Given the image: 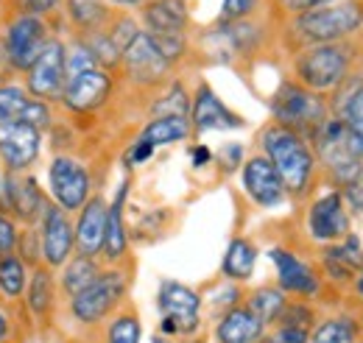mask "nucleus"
I'll return each instance as SVG.
<instances>
[{
  "label": "nucleus",
  "mask_w": 363,
  "mask_h": 343,
  "mask_svg": "<svg viewBox=\"0 0 363 343\" xmlns=\"http://www.w3.org/2000/svg\"><path fill=\"white\" fill-rule=\"evenodd\" d=\"M260 145L266 151L263 157L272 162L277 176L282 179L285 193L302 196L311 187L313 168H316V157H313L308 140L279 123H269L260 131Z\"/></svg>",
  "instance_id": "nucleus-1"
},
{
  "label": "nucleus",
  "mask_w": 363,
  "mask_h": 343,
  "mask_svg": "<svg viewBox=\"0 0 363 343\" xmlns=\"http://www.w3.org/2000/svg\"><path fill=\"white\" fill-rule=\"evenodd\" d=\"M112 95V76L106 67L98 64V59L90 53V47L79 43L67 50L65 64V92L62 103L70 112H95L106 103Z\"/></svg>",
  "instance_id": "nucleus-2"
},
{
  "label": "nucleus",
  "mask_w": 363,
  "mask_h": 343,
  "mask_svg": "<svg viewBox=\"0 0 363 343\" xmlns=\"http://www.w3.org/2000/svg\"><path fill=\"white\" fill-rule=\"evenodd\" d=\"M272 115L274 123L285 126V129L296 131V134H316L318 126L327 120V106L316 92H311L308 86L296 84V81H285L272 98Z\"/></svg>",
  "instance_id": "nucleus-3"
},
{
  "label": "nucleus",
  "mask_w": 363,
  "mask_h": 343,
  "mask_svg": "<svg viewBox=\"0 0 363 343\" xmlns=\"http://www.w3.org/2000/svg\"><path fill=\"white\" fill-rule=\"evenodd\" d=\"M363 23L361 3H335V6H318L296 17V34L311 45L338 43L358 31Z\"/></svg>",
  "instance_id": "nucleus-4"
},
{
  "label": "nucleus",
  "mask_w": 363,
  "mask_h": 343,
  "mask_svg": "<svg viewBox=\"0 0 363 343\" xmlns=\"http://www.w3.org/2000/svg\"><path fill=\"white\" fill-rule=\"evenodd\" d=\"M313 140H316L318 159L327 165V171L333 173L344 187L350 181H355L358 176H363L361 148L350 137V131L341 120H324L313 134Z\"/></svg>",
  "instance_id": "nucleus-5"
},
{
  "label": "nucleus",
  "mask_w": 363,
  "mask_h": 343,
  "mask_svg": "<svg viewBox=\"0 0 363 343\" xmlns=\"http://www.w3.org/2000/svg\"><path fill=\"white\" fill-rule=\"evenodd\" d=\"M347 70H350V53L338 43L311 45L296 59V79L311 92L335 89L347 79Z\"/></svg>",
  "instance_id": "nucleus-6"
},
{
  "label": "nucleus",
  "mask_w": 363,
  "mask_h": 343,
  "mask_svg": "<svg viewBox=\"0 0 363 343\" xmlns=\"http://www.w3.org/2000/svg\"><path fill=\"white\" fill-rule=\"evenodd\" d=\"M126 288L129 279L123 271H101L90 288L70 299V315L84 327H95L109 318V313H115V307L126 296Z\"/></svg>",
  "instance_id": "nucleus-7"
},
{
  "label": "nucleus",
  "mask_w": 363,
  "mask_h": 343,
  "mask_svg": "<svg viewBox=\"0 0 363 343\" xmlns=\"http://www.w3.org/2000/svg\"><path fill=\"white\" fill-rule=\"evenodd\" d=\"M48 187H50V198L53 204H59L65 213H76L87 204L92 193V181L87 168L73 159V157H53L50 168H48Z\"/></svg>",
  "instance_id": "nucleus-8"
},
{
  "label": "nucleus",
  "mask_w": 363,
  "mask_h": 343,
  "mask_svg": "<svg viewBox=\"0 0 363 343\" xmlns=\"http://www.w3.org/2000/svg\"><path fill=\"white\" fill-rule=\"evenodd\" d=\"M48 198L31 173H6L0 190V213L23 226H37Z\"/></svg>",
  "instance_id": "nucleus-9"
},
{
  "label": "nucleus",
  "mask_w": 363,
  "mask_h": 343,
  "mask_svg": "<svg viewBox=\"0 0 363 343\" xmlns=\"http://www.w3.org/2000/svg\"><path fill=\"white\" fill-rule=\"evenodd\" d=\"M160 313H162V335H190L199 330V313H201V296L182 285V282H162L160 288Z\"/></svg>",
  "instance_id": "nucleus-10"
},
{
  "label": "nucleus",
  "mask_w": 363,
  "mask_h": 343,
  "mask_svg": "<svg viewBox=\"0 0 363 343\" xmlns=\"http://www.w3.org/2000/svg\"><path fill=\"white\" fill-rule=\"evenodd\" d=\"M65 64H67V45L62 40H48L37 62L26 70V89L37 101H62L65 92Z\"/></svg>",
  "instance_id": "nucleus-11"
},
{
  "label": "nucleus",
  "mask_w": 363,
  "mask_h": 343,
  "mask_svg": "<svg viewBox=\"0 0 363 343\" xmlns=\"http://www.w3.org/2000/svg\"><path fill=\"white\" fill-rule=\"evenodd\" d=\"M43 131L26 120H0V162L9 173H28L40 159Z\"/></svg>",
  "instance_id": "nucleus-12"
},
{
  "label": "nucleus",
  "mask_w": 363,
  "mask_h": 343,
  "mask_svg": "<svg viewBox=\"0 0 363 343\" xmlns=\"http://www.w3.org/2000/svg\"><path fill=\"white\" fill-rule=\"evenodd\" d=\"M40 246H43V262L50 271L62 268L73 257V249H76L73 223H70L67 213L53 201H48L43 218H40Z\"/></svg>",
  "instance_id": "nucleus-13"
},
{
  "label": "nucleus",
  "mask_w": 363,
  "mask_h": 343,
  "mask_svg": "<svg viewBox=\"0 0 363 343\" xmlns=\"http://www.w3.org/2000/svg\"><path fill=\"white\" fill-rule=\"evenodd\" d=\"M6 47H9V56H11V64L17 73H26L37 56L43 53V47L48 45V23L43 17H14L9 26H6Z\"/></svg>",
  "instance_id": "nucleus-14"
},
{
  "label": "nucleus",
  "mask_w": 363,
  "mask_h": 343,
  "mask_svg": "<svg viewBox=\"0 0 363 343\" xmlns=\"http://www.w3.org/2000/svg\"><path fill=\"white\" fill-rule=\"evenodd\" d=\"M121 64L126 67V73L135 79L137 84L145 86L160 84L171 70V62L157 50V45L151 43V37L145 31H140L135 40L123 47Z\"/></svg>",
  "instance_id": "nucleus-15"
},
{
  "label": "nucleus",
  "mask_w": 363,
  "mask_h": 343,
  "mask_svg": "<svg viewBox=\"0 0 363 343\" xmlns=\"http://www.w3.org/2000/svg\"><path fill=\"white\" fill-rule=\"evenodd\" d=\"M243 118L235 115L227 103L213 92L210 84H199L190 106V129L193 131H224L240 129Z\"/></svg>",
  "instance_id": "nucleus-16"
},
{
  "label": "nucleus",
  "mask_w": 363,
  "mask_h": 343,
  "mask_svg": "<svg viewBox=\"0 0 363 343\" xmlns=\"http://www.w3.org/2000/svg\"><path fill=\"white\" fill-rule=\"evenodd\" d=\"M0 120H26L40 131H48L53 126V115L45 101H37L20 84L0 86Z\"/></svg>",
  "instance_id": "nucleus-17"
},
{
  "label": "nucleus",
  "mask_w": 363,
  "mask_h": 343,
  "mask_svg": "<svg viewBox=\"0 0 363 343\" xmlns=\"http://www.w3.org/2000/svg\"><path fill=\"white\" fill-rule=\"evenodd\" d=\"M243 190L257 207H266V210L279 207L288 196L282 187V179L277 176L274 165L266 157H252L243 165Z\"/></svg>",
  "instance_id": "nucleus-18"
},
{
  "label": "nucleus",
  "mask_w": 363,
  "mask_h": 343,
  "mask_svg": "<svg viewBox=\"0 0 363 343\" xmlns=\"http://www.w3.org/2000/svg\"><path fill=\"white\" fill-rule=\"evenodd\" d=\"M308 229L311 235L321 243H338L350 235V215L344 207V198L338 193L321 196L316 204L311 207L308 215Z\"/></svg>",
  "instance_id": "nucleus-19"
},
{
  "label": "nucleus",
  "mask_w": 363,
  "mask_h": 343,
  "mask_svg": "<svg viewBox=\"0 0 363 343\" xmlns=\"http://www.w3.org/2000/svg\"><path fill=\"white\" fill-rule=\"evenodd\" d=\"M106 210H109V204L104 201V196H90L87 204L82 207L79 223L73 226L79 254L92 259L101 254L104 237H106Z\"/></svg>",
  "instance_id": "nucleus-20"
},
{
  "label": "nucleus",
  "mask_w": 363,
  "mask_h": 343,
  "mask_svg": "<svg viewBox=\"0 0 363 343\" xmlns=\"http://www.w3.org/2000/svg\"><path fill=\"white\" fill-rule=\"evenodd\" d=\"M272 262L277 268V285L282 293L294 296H313L318 293V276L308 262L285 252V249H272Z\"/></svg>",
  "instance_id": "nucleus-21"
},
{
  "label": "nucleus",
  "mask_w": 363,
  "mask_h": 343,
  "mask_svg": "<svg viewBox=\"0 0 363 343\" xmlns=\"http://www.w3.org/2000/svg\"><path fill=\"white\" fill-rule=\"evenodd\" d=\"M263 330H266V327L257 321V315H255L249 307L238 304V307L227 310V313L221 315V321L216 324V341L218 343H260Z\"/></svg>",
  "instance_id": "nucleus-22"
},
{
  "label": "nucleus",
  "mask_w": 363,
  "mask_h": 343,
  "mask_svg": "<svg viewBox=\"0 0 363 343\" xmlns=\"http://www.w3.org/2000/svg\"><path fill=\"white\" fill-rule=\"evenodd\" d=\"M126 193H129V181H123L106 210V237H104V257L109 262H118V259L126 257L129 252V232H126V223H123V207H126Z\"/></svg>",
  "instance_id": "nucleus-23"
},
{
  "label": "nucleus",
  "mask_w": 363,
  "mask_h": 343,
  "mask_svg": "<svg viewBox=\"0 0 363 343\" xmlns=\"http://www.w3.org/2000/svg\"><path fill=\"white\" fill-rule=\"evenodd\" d=\"M26 307L28 313L43 324L50 321L56 307V276L48 265H37L26 282Z\"/></svg>",
  "instance_id": "nucleus-24"
},
{
  "label": "nucleus",
  "mask_w": 363,
  "mask_h": 343,
  "mask_svg": "<svg viewBox=\"0 0 363 343\" xmlns=\"http://www.w3.org/2000/svg\"><path fill=\"white\" fill-rule=\"evenodd\" d=\"M145 34H184L187 28V6L184 0H151L143 6Z\"/></svg>",
  "instance_id": "nucleus-25"
},
{
  "label": "nucleus",
  "mask_w": 363,
  "mask_h": 343,
  "mask_svg": "<svg viewBox=\"0 0 363 343\" xmlns=\"http://www.w3.org/2000/svg\"><path fill=\"white\" fill-rule=\"evenodd\" d=\"M65 9H67L70 23H73L82 34H87V37L106 31L109 23L115 20L106 0H65Z\"/></svg>",
  "instance_id": "nucleus-26"
},
{
  "label": "nucleus",
  "mask_w": 363,
  "mask_h": 343,
  "mask_svg": "<svg viewBox=\"0 0 363 343\" xmlns=\"http://www.w3.org/2000/svg\"><path fill=\"white\" fill-rule=\"evenodd\" d=\"M190 134V120L179 118V115H162V118H154L145 129L140 131V142L151 145V148H160V145H171V142H179Z\"/></svg>",
  "instance_id": "nucleus-27"
},
{
  "label": "nucleus",
  "mask_w": 363,
  "mask_h": 343,
  "mask_svg": "<svg viewBox=\"0 0 363 343\" xmlns=\"http://www.w3.org/2000/svg\"><path fill=\"white\" fill-rule=\"evenodd\" d=\"M98 274H101V265L92 257H84V254L70 257L62 265V291H65V296L73 299L76 293L90 288L92 282L98 279Z\"/></svg>",
  "instance_id": "nucleus-28"
},
{
  "label": "nucleus",
  "mask_w": 363,
  "mask_h": 343,
  "mask_svg": "<svg viewBox=\"0 0 363 343\" xmlns=\"http://www.w3.org/2000/svg\"><path fill=\"white\" fill-rule=\"evenodd\" d=\"M255 262H257V249L246 237H235L229 243L227 254H224L221 271L232 282H246L255 274Z\"/></svg>",
  "instance_id": "nucleus-29"
},
{
  "label": "nucleus",
  "mask_w": 363,
  "mask_h": 343,
  "mask_svg": "<svg viewBox=\"0 0 363 343\" xmlns=\"http://www.w3.org/2000/svg\"><path fill=\"white\" fill-rule=\"evenodd\" d=\"M361 265H363V254L361 249H358V240L350 237V235L344 237V243L327 249V254H324V268L335 279H350L355 274V268H361Z\"/></svg>",
  "instance_id": "nucleus-30"
},
{
  "label": "nucleus",
  "mask_w": 363,
  "mask_h": 343,
  "mask_svg": "<svg viewBox=\"0 0 363 343\" xmlns=\"http://www.w3.org/2000/svg\"><path fill=\"white\" fill-rule=\"evenodd\" d=\"M26 282H28V268L17 257V252L0 254V293L6 299H20L26 293Z\"/></svg>",
  "instance_id": "nucleus-31"
},
{
  "label": "nucleus",
  "mask_w": 363,
  "mask_h": 343,
  "mask_svg": "<svg viewBox=\"0 0 363 343\" xmlns=\"http://www.w3.org/2000/svg\"><path fill=\"white\" fill-rule=\"evenodd\" d=\"M288 301H285V293L279 291V288H257L249 301H246V307L257 315V321L266 327V324H274L277 318H279V313H282V307H285Z\"/></svg>",
  "instance_id": "nucleus-32"
},
{
  "label": "nucleus",
  "mask_w": 363,
  "mask_h": 343,
  "mask_svg": "<svg viewBox=\"0 0 363 343\" xmlns=\"http://www.w3.org/2000/svg\"><path fill=\"white\" fill-rule=\"evenodd\" d=\"M341 123L347 126L350 137L358 142V148H361L363 154V86H355L344 98V103H341Z\"/></svg>",
  "instance_id": "nucleus-33"
},
{
  "label": "nucleus",
  "mask_w": 363,
  "mask_h": 343,
  "mask_svg": "<svg viewBox=\"0 0 363 343\" xmlns=\"http://www.w3.org/2000/svg\"><path fill=\"white\" fill-rule=\"evenodd\" d=\"M106 343H140V318L135 310L112 318L106 330Z\"/></svg>",
  "instance_id": "nucleus-34"
},
{
  "label": "nucleus",
  "mask_w": 363,
  "mask_h": 343,
  "mask_svg": "<svg viewBox=\"0 0 363 343\" xmlns=\"http://www.w3.org/2000/svg\"><path fill=\"white\" fill-rule=\"evenodd\" d=\"M313 343H355V324L350 318H330L313 332Z\"/></svg>",
  "instance_id": "nucleus-35"
},
{
  "label": "nucleus",
  "mask_w": 363,
  "mask_h": 343,
  "mask_svg": "<svg viewBox=\"0 0 363 343\" xmlns=\"http://www.w3.org/2000/svg\"><path fill=\"white\" fill-rule=\"evenodd\" d=\"M17 257L26 262V268H37L45 265L43 262V246H40V229L37 226H23L20 229V240H17Z\"/></svg>",
  "instance_id": "nucleus-36"
},
{
  "label": "nucleus",
  "mask_w": 363,
  "mask_h": 343,
  "mask_svg": "<svg viewBox=\"0 0 363 343\" xmlns=\"http://www.w3.org/2000/svg\"><path fill=\"white\" fill-rule=\"evenodd\" d=\"M187 112H190V101H187V95H184L182 84H174L171 86V92H168L162 101L154 103V115H157V118H162V115H179V118H187Z\"/></svg>",
  "instance_id": "nucleus-37"
},
{
  "label": "nucleus",
  "mask_w": 363,
  "mask_h": 343,
  "mask_svg": "<svg viewBox=\"0 0 363 343\" xmlns=\"http://www.w3.org/2000/svg\"><path fill=\"white\" fill-rule=\"evenodd\" d=\"M65 0H11L14 17H45L53 9H59Z\"/></svg>",
  "instance_id": "nucleus-38"
},
{
  "label": "nucleus",
  "mask_w": 363,
  "mask_h": 343,
  "mask_svg": "<svg viewBox=\"0 0 363 343\" xmlns=\"http://www.w3.org/2000/svg\"><path fill=\"white\" fill-rule=\"evenodd\" d=\"M260 0H224V11H221V23H240L246 17H252L257 11Z\"/></svg>",
  "instance_id": "nucleus-39"
},
{
  "label": "nucleus",
  "mask_w": 363,
  "mask_h": 343,
  "mask_svg": "<svg viewBox=\"0 0 363 343\" xmlns=\"http://www.w3.org/2000/svg\"><path fill=\"white\" fill-rule=\"evenodd\" d=\"M277 321H279V327H299V330H308V321H313V313H311L305 304H285Z\"/></svg>",
  "instance_id": "nucleus-40"
},
{
  "label": "nucleus",
  "mask_w": 363,
  "mask_h": 343,
  "mask_svg": "<svg viewBox=\"0 0 363 343\" xmlns=\"http://www.w3.org/2000/svg\"><path fill=\"white\" fill-rule=\"evenodd\" d=\"M14 64H11V56H9V47L6 40L0 37V86L3 84H14Z\"/></svg>",
  "instance_id": "nucleus-41"
},
{
  "label": "nucleus",
  "mask_w": 363,
  "mask_h": 343,
  "mask_svg": "<svg viewBox=\"0 0 363 343\" xmlns=\"http://www.w3.org/2000/svg\"><path fill=\"white\" fill-rule=\"evenodd\" d=\"M272 343H308V330L299 327H279Z\"/></svg>",
  "instance_id": "nucleus-42"
},
{
  "label": "nucleus",
  "mask_w": 363,
  "mask_h": 343,
  "mask_svg": "<svg viewBox=\"0 0 363 343\" xmlns=\"http://www.w3.org/2000/svg\"><path fill=\"white\" fill-rule=\"evenodd\" d=\"M344 196H347L350 204L363 215V176H358L355 181H350V184L344 187Z\"/></svg>",
  "instance_id": "nucleus-43"
},
{
  "label": "nucleus",
  "mask_w": 363,
  "mask_h": 343,
  "mask_svg": "<svg viewBox=\"0 0 363 343\" xmlns=\"http://www.w3.org/2000/svg\"><path fill=\"white\" fill-rule=\"evenodd\" d=\"M291 11H296V14H305V11H311V9H318V6H327V3H333V0H282Z\"/></svg>",
  "instance_id": "nucleus-44"
},
{
  "label": "nucleus",
  "mask_w": 363,
  "mask_h": 343,
  "mask_svg": "<svg viewBox=\"0 0 363 343\" xmlns=\"http://www.w3.org/2000/svg\"><path fill=\"white\" fill-rule=\"evenodd\" d=\"M151 154H154V148L137 140L135 145H132V151H129V162H132V165H140V162H145V159H148Z\"/></svg>",
  "instance_id": "nucleus-45"
},
{
  "label": "nucleus",
  "mask_w": 363,
  "mask_h": 343,
  "mask_svg": "<svg viewBox=\"0 0 363 343\" xmlns=\"http://www.w3.org/2000/svg\"><path fill=\"white\" fill-rule=\"evenodd\" d=\"M11 338V324H9V315L0 310V343H9Z\"/></svg>",
  "instance_id": "nucleus-46"
},
{
  "label": "nucleus",
  "mask_w": 363,
  "mask_h": 343,
  "mask_svg": "<svg viewBox=\"0 0 363 343\" xmlns=\"http://www.w3.org/2000/svg\"><path fill=\"white\" fill-rule=\"evenodd\" d=\"M193 159H196V165H204L210 159V151L204 145H199V148H193Z\"/></svg>",
  "instance_id": "nucleus-47"
},
{
  "label": "nucleus",
  "mask_w": 363,
  "mask_h": 343,
  "mask_svg": "<svg viewBox=\"0 0 363 343\" xmlns=\"http://www.w3.org/2000/svg\"><path fill=\"white\" fill-rule=\"evenodd\" d=\"M112 3H118V6H129V9H135V6H145V3H151V0H112Z\"/></svg>",
  "instance_id": "nucleus-48"
},
{
  "label": "nucleus",
  "mask_w": 363,
  "mask_h": 343,
  "mask_svg": "<svg viewBox=\"0 0 363 343\" xmlns=\"http://www.w3.org/2000/svg\"><path fill=\"white\" fill-rule=\"evenodd\" d=\"M358 293L363 296V271H361V276H358Z\"/></svg>",
  "instance_id": "nucleus-49"
},
{
  "label": "nucleus",
  "mask_w": 363,
  "mask_h": 343,
  "mask_svg": "<svg viewBox=\"0 0 363 343\" xmlns=\"http://www.w3.org/2000/svg\"><path fill=\"white\" fill-rule=\"evenodd\" d=\"M154 343H171V341H168V338H162V335H160V338H154Z\"/></svg>",
  "instance_id": "nucleus-50"
},
{
  "label": "nucleus",
  "mask_w": 363,
  "mask_h": 343,
  "mask_svg": "<svg viewBox=\"0 0 363 343\" xmlns=\"http://www.w3.org/2000/svg\"><path fill=\"white\" fill-rule=\"evenodd\" d=\"M193 343H204V341H193Z\"/></svg>",
  "instance_id": "nucleus-51"
}]
</instances>
